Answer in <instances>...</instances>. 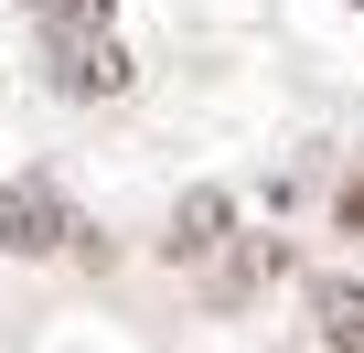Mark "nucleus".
Returning a JSON list of instances; mask_svg holds the SVG:
<instances>
[{"label": "nucleus", "mask_w": 364, "mask_h": 353, "mask_svg": "<svg viewBox=\"0 0 364 353\" xmlns=\"http://www.w3.org/2000/svg\"><path fill=\"white\" fill-rule=\"evenodd\" d=\"M311 310H321V342H332V353H364V289L321 278V289H311Z\"/></svg>", "instance_id": "nucleus-4"}, {"label": "nucleus", "mask_w": 364, "mask_h": 353, "mask_svg": "<svg viewBox=\"0 0 364 353\" xmlns=\"http://www.w3.org/2000/svg\"><path fill=\"white\" fill-rule=\"evenodd\" d=\"M343 225H364V193H343Z\"/></svg>", "instance_id": "nucleus-5"}, {"label": "nucleus", "mask_w": 364, "mask_h": 353, "mask_svg": "<svg viewBox=\"0 0 364 353\" xmlns=\"http://www.w3.org/2000/svg\"><path fill=\"white\" fill-rule=\"evenodd\" d=\"M43 75H54V97H118L129 86V43L107 22H43Z\"/></svg>", "instance_id": "nucleus-1"}, {"label": "nucleus", "mask_w": 364, "mask_h": 353, "mask_svg": "<svg viewBox=\"0 0 364 353\" xmlns=\"http://www.w3.org/2000/svg\"><path fill=\"white\" fill-rule=\"evenodd\" d=\"M33 11H54V0H33Z\"/></svg>", "instance_id": "nucleus-6"}, {"label": "nucleus", "mask_w": 364, "mask_h": 353, "mask_svg": "<svg viewBox=\"0 0 364 353\" xmlns=\"http://www.w3.org/2000/svg\"><path fill=\"white\" fill-rule=\"evenodd\" d=\"M225 225H236V204H225L215 183H204V193H182V204H171V257H215Z\"/></svg>", "instance_id": "nucleus-3"}, {"label": "nucleus", "mask_w": 364, "mask_h": 353, "mask_svg": "<svg viewBox=\"0 0 364 353\" xmlns=\"http://www.w3.org/2000/svg\"><path fill=\"white\" fill-rule=\"evenodd\" d=\"M75 236V204L54 193V171H22V183H0V246L11 257H54Z\"/></svg>", "instance_id": "nucleus-2"}]
</instances>
